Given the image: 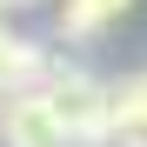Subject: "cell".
<instances>
[{
	"label": "cell",
	"mask_w": 147,
	"mask_h": 147,
	"mask_svg": "<svg viewBox=\"0 0 147 147\" xmlns=\"http://www.w3.org/2000/svg\"><path fill=\"white\" fill-rule=\"evenodd\" d=\"M7 7H20V0H0V13H7Z\"/></svg>",
	"instance_id": "obj_7"
},
{
	"label": "cell",
	"mask_w": 147,
	"mask_h": 147,
	"mask_svg": "<svg viewBox=\"0 0 147 147\" xmlns=\"http://www.w3.org/2000/svg\"><path fill=\"white\" fill-rule=\"evenodd\" d=\"M127 7H134V0H60V13H54V34L80 47V40H94V34H107V27H114Z\"/></svg>",
	"instance_id": "obj_4"
},
{
	"label": "cell",
	"mask_w": 147,
	"mask_h": 147,
	"mask_svg": "<svg viewBox=\"0 0 147 147\" xmlns=\"http://www.w3.org/2000/svg\"><path fill=\"white\" fill-rule=\"evenodd\" d=\"M47 74H54V54H47L40 40L0 27V87L7 94H27V87H47Z\"/></svg>",
	"instance_id": "obj_3"
},
{
	"label": "cell",
	"mask_w": 147,
	"mask_h": 147,
	"mask_svg": "<svg viewBox=\"0 0 147 147\" xmlns=\"http://www.w3.org/2000/svg\"><path fill=\"white\" fill-rule=\"evenodd\" d=\"M0 140H7V147H74V140L60 134V120H54V107H47L40 87L13 94V107L0 114Z\"/></svg>",
	"instance_id": "obj_2"
},
{
	"label": "cell",
	"mask_w": 147,
	"mask_h": 147,
	"mask_svg": "<svg viewBox=\"0 0 147 147\" xmlns=\"http://www.w3.org/2000/svg\"><path fill=\"white\" fill-rule=\"evenodd\" d=\"M20 7H40V0H20Z\"/></svg>",
	"instance_id": "obj_8"
},
{
	"label": "cell",
	"mask_w": 147,
	"mask_h": 147,
	"mask_svg": "<svg viewBox=\"0 0 147 147\" xmlns=\"http://www.w3.org/2000/svg\"><path fill=\"white\" fill-rule=\"evenodd\" d=\"M40 94H47V107H54L60 134L74 147H114V80H94L87 67L54 60Z\"/></svg>",
	"instance_id": "obj_1"
},
{
	"label": "cell",
	"mask_w": 147,
	"mask_h": 147,
	"mask_svg": "<svg viewBox=\"0 0 147 147\" xmlns=\"http://www.w3.org/2000/svg\"><path fill=\"white\" fill-rule=\"evenodd\" d=\"M114 147H147V107H134L127 120H114Z\"/></svg>",
	"instance_id": "obj_5"
},
{
	"label": "cell",
	"mask_w": 147,
	"mask_h": 147,
	"mask_svg": "<svg viewBox=\"0 0 147 147\" xmlns=\"http://www.w3.org/2000/svg\"><path fill=\"white\" fill-rule=\"evenodd\" d=\"M134 100H140V107H147V67H140V74H134Z\"/></svg>",
	"instance_id": "obj_6"
}]
</instances>
